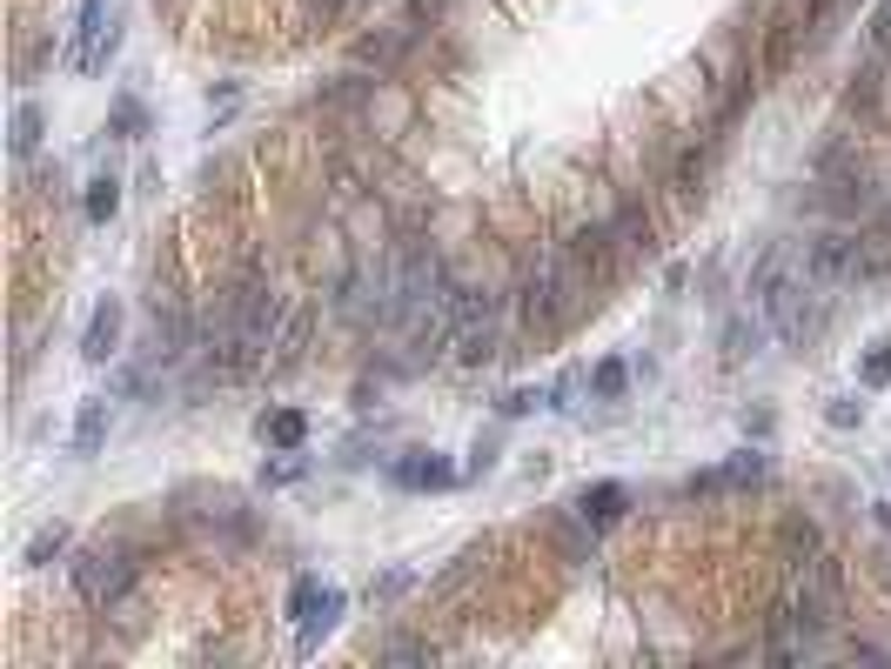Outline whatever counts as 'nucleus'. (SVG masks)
Wrapping results in <instances>:
<instances>
[{
	"label": "nucleus",
	"instance_id": "obj_1",
	"mask_svg": "<svg viewBox=\"0 0 891 669\" xmlns=\"http://www.w3.org/2000/svg\"><path fill=\"white\" fill-rule=\"evenodd\" d=\"M584 288H590V275H584V262L571 255V248L543 255V262L523 275V288H517V315H523V328H530V334H556L563 321L584 308Z\"/></svg>",
	"mask_w": 891,
	"mask_h": 669
},
{
	"label": "nucleus",
	"instance_id": "obj_2",
	"mask_svg": "<svg viewBox=\"0 0 891 669\" xmlns=\"http://www.w3.org/2000/svg\"><path fill=\"white\" fill-rule=\"evenodd\" d=\"M845 616V569L832 556H812V562H797L791 569V596H784V623L804 629V636H818Z\"/></svg>",
	"mask_w": 891,
	"mask_h": 669
},
{
	"label": "nucleus",
	"instance_id": "obj_3",
	"mask_svg": "<svg viewBox=\"0 0 891 669\" xmlns=\"http://www.w3.org/2000/svg\"><path fill=\"white\" fill-rule=\"evenodd\" d=\"M128 582H134V562H128L121 542H88V549L74 556V590H80V603L108 610V603L128 596Z\"/></svg>",
	"mask_w": 891,
	"mask_h": 669
},
{
	"label": "nucleus",
	"instance_id": "obj_4",
	"mask_svg": "<svg viewBox=\"0 0 891 669\" xmlns=\"http://www.w3.org/2000/svg\"><path fill=\"white\" fill-rule=\"evenodd\" d=\"M804 268H812V282L825 288H845L858 282V234H818V241H804Z\"/></svg>",
	"mask_w": 891,
	"mask_h": 669
},
{
	"label": "nucleus",
	"instance_id": "obj_5",
	"mask_svg": "<svg viewBox=\"0 0 891 669\" xmlns=\"http://www.w3.org/2000/svg\"><path fill=\"white\" fill-rule=\"evenodd\" d=\"M289 610H295V616H308V623H302V649H315L322 636H329V623L343 616V590H322L315 575H302V582H295V596H289Z\"/></svg>",
	"mask_w": 891,
	"mask_h": 669
},
{
	"label": "nucleus",
	"instance_id": "obj_6",
	"mask_svg": "<svg viewBox=\"0 0 891 669\" xmlns=\"http://www.w3.org/2000/svg\"><path fill=\"white\" fill-rule=\"evenodd\" d=\"M617 248H623V241H617V228L604 221V228H584V234L571 241V255L584 262V275H590V282H610V268H617Z\"/></svg>",
	"mask_w": 891,
	"mask_h": 669
},
{
	"label": "nucleus",
	"instance_id": "obj_7",
	"mask_svg": "<svg viewBox=\"0 0 891 669\" xmlns=\"http://www.w3.org/2000/svg\"><path fill=\"white\" fill-rule=\"evenodd\" d=\"M416 47V21H395V28H382V34H369L362 47H356V61L362 67H376V74H389L402 54H410Z\"/></svg>",
	"mask_w": 891,
	"mask_h": 669
},
{
	"label": "nucleus",
	"instance_id": "obj_8",
	"mask_svg": "<svg viewBox=\"0 0 891 669\" xmlns=\"http://www.w3.org/2000/svg\"><path fill=\"white\" fill-rule=\"evenodd\" d=\"M623 509H630V489H623V482H597V489L577 495V523H584V529H610Z\"/></svg>",
	"mask_w": 891,
	"mask_h": 669
},
{
	"label": "nucleus",
	"instance_id": "obj_9",
	"mask_svg": "<svg viewBox=\"0 0 891 669\" xmlns=\"http://www.w3.org/2000/svg\"><path fill=\"white\" fill-rule=\"evenodd\" d=\"M825 175H838V167L825 161ZM818 208L825 215H858V208H871V182L858 175V167H851V175H838V182H825V195H818Z\"/></svg>",
	"mask_w": 891,
	"mask_h": 669
},
{
	"label": "nucleus",
	"instance_id": "obj_10",
	"mask_svg": "<svg viewBox=\"0 0 891 669\" xmlns=\"http://www.w3.org/2000/svg\"><path fill=\"white\" fill-rule=\"evenodd\" d=\"M101 28H108V0H80V28H74V67H101Z\"/></svg>",
	"mask_w": 891,
	"mask_h": 669
},
{
	"label": "nucleus",
	"instance_id": "obj_11",
	"mask_svg": "<svg viewBox=\"0 0 891 669\" xmlns=\"http://www.w3.org/2000/svg\"><path fill=\"white\" fill-rule=\"evenodd\" d=\"M115 349H121V301H101L95 321H88V334H80V355H88V362H108Z\"/></svg>",
	"mask_w": 891,
	"mask_h": 669
},
{
	"label": "nucleus",
	"instance_id": "obj_12",
	"mask_svg": "<svg viewBox=\"0 0 891 669\" xmlns=\"http://www.w3.org/2000/svg\"><path fill=\"white\" fill-rule=\"evenodd\" d=\"M891 275V221L858 234V282H884Z\"/></svg>",
	"mask_w": 891,
	"mask_h": 669
},
{
	"label": "nucleus",
	"instance_id": "obj_13",
	"mask_svg": "<svg viewBox=\"0 0 891 669\" xmlns=\"http://www.w3.org/2000/svg\"><path fill=\"white\" fill-rule=\"evenodd\" d=\"M758 475H764V456H738V462H724V469L697 475L691 495H724V489H745V482H758Z\"/></svg>",
	"mask_w": 891,
	"mask_h": 669
},
{
	"label": "nucleus",
	"instance_id": "obj_14",
	"mask_svg": "<svg viewBox=\"0 0 891 669\" xmlns=\"http://www.w3.org/2000/svg\"><path fill=\"white\" fill-rule=\"evenodd\" d=\"M108 442V402H80L74 415V456H95Z\"/></svg>",
	"mask_w": 891,
	"mask_h": 669
},
{
	"label": "nucleus",
	"instance_id": "obj_15",
	"mask_svg": "<svg viewBox=\"0 0 891 669\" xmlns=\"http://www.w3.org/2000/svg\"><path fill=\"white\" fill-rule=\"evenodd\" d=\"M8 147H14V161H28V154L41 147V108H34V101H21V108H14V121H8Z\"/></svg>",
	"mask_w": 891,
	"mask_h": 669
},
{
	"label": "nucleus",
	"instance_id": "obj_16",
	"mask_svg": "<svg viewBox=\"0 0 891 669\" xmlns=\"http://www.w3.org/2000/svg\"><path fill=\"white\" fill-rule=\"evenodd\" d=\"M449 475H456V469H449V462H436V456H430V462H423V456L395 462V482H402V489H443Z\"/></svg>",
	"mask_w": 891,
	"mask_h": 669
},
{
	"label": "nucleus",
	"instance_id": "obj_17",
	"mask_svg": "<svg viewBox=\"0 0 891 669\" xmlns=\"http://www.w3.org/2000/svg\"><path fill=\"white\" fill-rule=\"evenodd\" d=\"M302 436H308V423L295 408H275V415H262V442H275V449H302Z\"/></svg>",
	"mask_w": 891,
	"mask_h": 669
},
{
	"label": "nucleus",
	"instance_id": "obj_18",
	"mask_svg": "<svg viewBox=\"0 0 891 669\" xmlns=\"http://www.w3.org/2000/svg\"><path fill=\"white\" fill-rule=\"evenodd\" d=\"M610 228H617V241H623V248H651V215H643L637 201H623V208L610 215Z\"/></svg>",
	"mask_w": 891,
	"mask_h": 669
},
{
	"label": "nucleus",
	"instance_id": "obj_19",
	"mask_svg": "<svg viewBox=\"0 0 891 669\" xmlns=\"http://www.w3.org/2000/svg\"><path fill=\"white\" fill-rule=\"evenodd\" d=\"M308 328H315V315H308V308L282 321V342H275L282 355H275V369H289V362H302V349H308Z\"/></svg>",
	"mask_w": 891,
	"mask_h": 669
},
{
	"label": "nucleus",
	"instance_id": "obj_20",
	"mask_svg": "<svg viewBox=\"0 0 891 669\" xmlns=\"http://www.w3.org/2000/svg\"><path fill=\"white\" fill-rule=\"evenodd\" d=\"M115 208H121V182L115 175L88 182V221H115Z\"/></svg>",
	"mask_w": 891,
	"mask_h": 669
},
{
	"label": "nucleus",
	"instance_id": "obj_21",
	"mask_svg": "<svg viewBox=\"0 0 891 669\" xmlns=\"http://www.w3.org/2000/svg\"><path fill=\"white\" fill-rule=\"evenodd\" d=\"M61 549H67V529H61V523H54V529H41V536H34V542H28V556H21V562H28V569H47V562H54V556H61Z\"/></svg>",
	"mask_w": 891,
	"mask_h": 669
},
{
	"label": "nucleus",
	"instance_id": "obj_22",
	"mask_svg": "<svg viewBox=\"0 0 891 669\" xmlns=\"http://www.w3.org/2000/svg\"><path fill=\"white\" fill-rule=\"evenodd\" d=\"M671 182H677V201H691V195H697V182H704V154H677Z\"/></svg>",
	"mask_w": 891,
	"mask_h": 669
},
{
	"label": "nucleus",
	"instance_id": "obj_23",
	"mask_svg": "<svg viewBox=\"0 0 891 669\" xmlns=\"http://www.w3.org/2000/svg\"><path fill=\"white\" fill-rule=\"evenodd\" d=\"M865 382H871V388H884V382H891V342H871V355H865Z\"/></svg>",
	"mask_w": 891,
	"mask_h": 669
},
{
	"label": "nucleus",
	"instance_id": "obj_24",
	"mask_svg": "<svg viewBox=\"0 0 891 669\" xmlns=\"http://www.w3.org/2000/svg\"><path fill=\"white\" fill-rule=\"evenodd\" d=\"M623 382H630L623 362H604V369H597V395H623Z\"/></svg>",
	"mask_w": 891,
	"mask_h": 669
},
{
	"label": "nucleus",
	"instance_id": "obj_25",
	"mask_svg": "<svg viewBox=\"0 0 891 669\" xmlns=\"http://www.w3.org/2000/svg\"><path fill=\"white\" fill-rule=\"evenodd\" d=\"M382 656H389V662H430V643H389Z\"/></svg>",
	"mask_w": 891,
	"mask_h": 669
},
{
	"label": "nucleus",
	"instance_id": "obj_26",
	"mask_svg": "<svg viewBox=\"0 0 891 669\" xmlns=\"http://www.w3.org/2000/svg\"><path fill=\"white\" fill-rule=\"evenodd\" d=\"M871 41L891 54V0H884V8H878V21H871Z\"/></svg>",
	"mask_w": 891,
	"mask_h": 669
},
{
	"label": "nucleus",
	"instance_id": "obj_27",
	"mask_svg": "<svg viewBox=\"0 0 891 669\" xmlns=\"http://www.w3.org/2000/svg\"><path fill=\"white\" fill-rule=\"evenodd\" d=\"M115 128H121V134H141V108H134V101H121V108H115Z\"/></svg>",
	"mask_w": 891,
	"mask_h": 669
},
{
	"label": "nucleus",
	"instance_id": "obj_28",
	"mask_svg": "<svg viewBox=\"0 0 891 669\" xmlns=\"http://www.w3.org/2000/svg\"><path fill=\"white\" fill-rule=\"evenodd\" d=\"M343 8H349V0H308V14H315V21H336Z\"/></svg>",
	"mask_w": 891,
	"mask_h": 669
},
{
	"label": "nucleus",
	"instance_id": "obj_29",
	"mask_svg": "<svg viewBox=\"0 0 891 669\" xmlns=\"http://www.w3.org/2000/svg\"><path fill=\"white\" fill-rule=\"evenodd\" d=\"M878 529H884V536H891V502H878Z\"/></svg>",
	"mask_w": 891,
	"mask_h": 669
}]
</instances>
